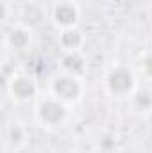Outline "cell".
<instances>
[{
  "label": "cell",
  "instance_id": "cell-1",
  "mask_svg": "<svg viewBox=\"0 0 152 153\" xmlns=\"http://www.w3.org/2000/svg\"><path fill=\"white\" fill-rule=\"evenodd\" d=\"M36 116L41 123L48 126H59L68 117V103L57 100L56 96L43 98L36 105Z\"/></svg>",
  "mask_w": 152,
  "mask_h": 153
},
{
  "label": "cell",
  "instance_id": "cell-2",
  "mask_svg": "<svg viewBox=\"0 0 152 153\" xmlns=\"http://www.w3.org/2000/svg\"><path fill=\"white\" fill-rule=\"evenodd\" d=\"M50 89H52V96H56L65 103H74L82 94V84L79 76L72 73H63L56 76L50 84Z\"/></svg>",
  "mask_w": 152,
  "mask_h": 153
},
{
  "label": "cell",
  "instance_id": "cell-3",
  "mask_svg": "<svg viewBox=\"0 0 152 153\" xmlns=\"http://www.w3.org/2000/svg\"><path fill=\"white\" fill-rule=\"evenodd\" d=\"M106 85L114 96H127L134 93L136 76L127 66H116L106 76Z\"/></svg>",
  "mask_w": 152,
  "mask_h": 153
},
{
  "label": "cell",
  "instance_id": "cell-4",
  "mask_svg": "<svg viewBox=\"0 0 152 153\" xmlns=\"http://www.w3.org/2000/svg\"><path fill=\"white\" fill-rule=\"evenodd\" d=\"M36 82L29 75H16L9 80V93L18 102H29L36 96Z\"/></svg>",
  "mask_w": 152,
  "mask_h": 153
},
{
  "label": "cell",
  "instance_id": "cell-5",
  "mask_svg": "<svg viewBox=\"0 0 152 153\" xmlns=\"http://www.w3.org/2000/svg\"><path fill=\"white\" fill-rule=\"evenodd\" d=\"M77 18H79V11H77L75 4H72V2H61L54 9V22L61 29L75 27Z\"/></svg>",
  "mask_w": 152,
  "mask_h": 153
},
{
  "label": "cell",
  "instance_id": "cell-6",
  "mask_svg": "<svg viewBox=\"0 0 152 153\" xmlns=\"http://www.w3.org/2000/svg\"><path fill=\"white\" fill-rule=\"evenodd\" d=\"M59 43H61V46L66 52H79L81 46L84 45V36H82V32L79 29H75V27L63 29L61 34H59Z\"/></svg>",
  "mask_w": 152,
  "mask_h": 153
},
{
  "label": "cell",
  "instance_id": "cell-7",
  "mask_svg": "<svg viewBox=\"0 0 152 153\" xmlns=\"http://www.w3.org/2000/svg\"><path fill=\"white\" fill-rule=\"evenodd\" d=\"M132 107L138 112L152 111V93L149 89H138L132 93Z\"/></svg>",
  "mask_w": 152,
  "mask_h": 153
},
{
  "label": "cell",
  "instance_id": "cell-8",
  "mask_svg": "<svg viewBox=\"0 0 152 153\" xmlns=\"http://www.w3.org/2000/svg\"><path fill=\"white\" fill-rule=\"evenodd\" d=\"M63 66L66 70V73H72V75H81L84 71V59L81 57L79 52H68L66 57L63 59Z\"/></svg>",
  "mask_w": 152,
  "mask_h": 153
},
{
  "label": "cell",
  "instance_id": "cell-9",
  "mask_svg": "<svg viewBox=\"0 0 152 153\" xmlns=\"http://www.w3.org/2000/svg\"><path fill=\"white\" fill-rule=\"evenodd\" d=\"M9 39H11V43H13V46L14 48H18V50H22V48H25L27 45H29V41H31V34L25 30V29H13V32L9 34Z\"/></svg>",
  "mask_w": 152,
  "mask_h": 153
},
{
  "label": "cell",
  "instance_id": "cell-10",
  "mask_svg": "<svg viewBox=\"0 0 152 153\" xmlns=\"http://www.w3.org/2000/svg\"><path fill=\"white\" fill-rule=\"evenodd\" d=\"M145 70H147L149 73H152V55L147 59V62H145Z\"/></svg>",
  "mask_w": 152,
  "mask_h": 153
}]
</instances>
